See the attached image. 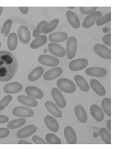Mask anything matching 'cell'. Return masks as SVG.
I'll list each match as a JSON object with an SVG mask.
<instances>
[{
  "label": "cell",
  "mask_w": 115,
  "mask_h": 150,
  "mask_svg": "<svg viewBox=\"0 0 115 150\" xmlns=\"http://www.w3.org/2000/svg\"><path fill=\"white\" fill-rule=\"evenodd\" d=\"M101 16L102 14L99 11H95L90 13L84 18V22H82V27L84 28H90L91 27H93L94 24L96 22L99 18H101Z\"/></svg>",
  "instance_id": "obj_5"
},
{
  "label": "cell",
  "mask_w": 115,
  "mask_h": 150,
  "mask_svg": "<svg viewBox=\"0 0 115 150\" xmlns=\"http://www.w3.org/2000/svg\"><path fill=\"white\" fill-rule=\"evenodd\" d=\"M18 102L22 103L25 106L29 107H36L37 106V102L35 100V98L30 97V96H18Z\"/></svg>",
  "instance_id": "obj_25"
},
{
  "label": "cell",
  "mask_w": 115,
  "mask_h": 150,
  "mask_svg": "<svg viewBox=\"0 0 115 150\" xmlns=\"http://www.w3.org/2000/svg\"><path fill=\"white\" fill-rule=\"evenodd\" d=\"M12 25H13V21H12L11 19L7 20V21L4 22V24L3 27H2L1 34H4V36H8L9 34V31H10V30H11Z\"/></svg>",
  "instance_id": "obj_36"
},
{
  "label": "cell",
  "mask_w": 115,
  "mask_h": 150,
  "mask_svg": "<svg viewBox=\"0 0 115 150\" xmlns=\"http://www.w3.org/2000/svg\"><path fill=\"white\" fill-rule=\"evenodd\" d=\"M25 123H26V119H25L24 117H20L19 119L14 120H12V121L8 122L7 128L11 129H14L21 127V126H22Z\"/></svg>",
  "instance_id": "obj_30"
},
{
  "label": "cell",
  "mask_w": 115,
  "mask_h": 150,
  "mask_svg": "<svg viewBox=\"0 0 115 150\" xmlns=\"http://www.w3.org/2000/svg\"><path fill=\"white\" fill-rule=\"evenodd\" d=\"M18 46V35L15 33H10L8 37V48L10 50H15Z\"/></svg>",
  "instance_id": "obj_29"
},
{
  "label": "cell",
  "mask_w": 115,
  "mask_h": 150,
  "mask_svg": "<svg viewBox=\"0 0 115 150\" xmlns=\"http://www.w3.org/2000/svg\"><path fill=\"white\" fill-rule=\"evenodd\" d=\"M22 90V85L18 82L9 83L4 88V92L7 94H16Z\"/></svg>",
  "instance_id": "obj_12"
},
{
  "label": "cell",
  "mask_w": 115,
  "mask_h": 150,
  "mask_svg": "<svg viewBox=\"0 0 115 150\" xmlns=\"http://www.w3.org/2000/svg\"><path fill=\"white\" fill-rule=\"evenodd\" d=\"M18 63L14 55L7 51L0 52V81L10 80L17 72Z\"/></svg>",
  "instance_id": "obj_1"
},
{
  "label": "cell",
  "mask_w": 115,
  "mask_h": 150,
  "mask_svg": "<svg viewBox=\"0 0 115 150\" xmlns=\"http://www.w3.org/2000/svg\"><path fill=\"white\" fill-rule=\"evenodd\" d=\"M77 50V40L75 36H71L67 39L66 56L69 59H73L76 54Z\"/></svg>",
  "instance_id": "obj_3"
},
{
  "label": "cell",
  "mask_w": 115,
  "mask_h": 150,
  "mask_svg": "<svg viewBox=\"0 0 115 150\" xmlns=\"http://www.w3.org/2000/svg\"><path fill=\"white\" fill-rule=\"evenodd\" d=\"M66 18L67 21L71 24V26L75 29H78L80 27V22L77 15L72 11L69 10L66 12Z\"/></svg>",
  "instance_id": "obj_22"
},
{
  "label": "cell",
  "mask_w": 115,
  "mask_h": 150,
  "mask_svg": "<svg viewBox=\"0 0 115 150\" xmlns=\"http://www.w3.org/2000/svg\"><path fill=\"white\" fill-rule=\"evenodd\" d=\"M97 7H80V12L82 14H90L95 12Z\"/></svg>",
  "instance_id": "obj_39"
},
{
  "label": "cell",
  "mask_w": 115,
  "mask_h": 150,
  "mask_svg": "<svg viewBox=\"0 0 115 150\" xmlns=\"http://www.w3.org/2000/svg\"><path fill=\"white\" fill-rule=\"evenodd\" d=\"M99 134H100L103 141L106 144H111V134L110 131H109L107 129L101 128L99 130Z\"/></svg>",
  "instance_id": "obj_31"
},
{
  "label": "cell",
  "mask_w": 115,
  "mask_h": 150,
  "mask_svg": "<svg viewBox=\"0 0 115 150\" xmlns=\"http://www.w3.org/2000/svg\"><path fill=\"white\" fill-rule=\"evenodd\" d=\"M48 50L51 54L57 57H64L66 55V50L57 43H50L48 45Z\"/></svg>",
  "instance_id": "obj_10"
},
{
  "label": "cell",
  "mask_w": 115,
  "mask_h": 150,
  "mask_svg": "<svg viewBox=\"0 0 115 150\" xmlns=\"http://www.w3.org/2000/svg\"><path fill=\"white\" fill-rule=\"evenodd\" d=\"M38 62L46 65V66L49 67H56L59 64V59L57 58L54 57V56H51V55H46V54H42L38 57Z\"/></svg>",
  "instance_id": "obj_6"
},
{
  "label": "cell",
  "mask_w": 115,
  "mask_h": 150,
  "mask_svg": "<svg viewBox=\"0 0 115 150\" xmlns=\"http://www.w3.org/2000/svg\"><path fill=\"white\" fill-rule=\"evenodd\" d=\"M85 74L89 76H93V77H99V78H102L106 76L108 72L104 68H100V67H91L86 69L85 70Z\"/></svg>",
  "instance_id": "obj_13"
},
{
  "label": "cell",
  "mask_w": 115,
  "mask_h": 150,
  "mask_svg": "<svg viewBox=\"0 0 115 150\" xmlns=\"http://www.w3.org/2000/svg\"><path fill=\"white\" fill-rule=\"evenodd\" d=\"M3 7H0V16H1V14H2V13H3Z\"/></svg>",
  "instance_id": "obj_48"
},
{
  "label": "cell",
  "mask_w": 115,
  "mask_h": 150,
  "mask_svg": "<svg viewBox=\"0 0 115 150\" xmlns=\"http://www.w3.org/2000/svg\"><path fill=\"white\" fill-rule=\"evenodd\" d=\"M18 144H31V143L24 141V140H20V141H18Z\"/></svg>",
  "instance_id": "obj_46"
},
{
  "label": "cell",
  "mask_w": 115,
  "mask_h": 150,
  "mask_svg": "<svg viewBox=\"0 0 115 150\" xmlns=\"http://www.w3.org/2000/svg\"><path fill=\"white\" fill-rule=\"evenodd\" d=\"M0 47H1V41H0Z\"/></svg>",
  "instance_id": "obj_49"
},
{
  "label": "cell",
  "mask_w": 115,
  "mask_h": 150,
  "mask_svg": "<svg viewBox=\"0 0 115 150\" xmlns=\"http://www.w3.org/2000/svg\"><path fill=\"white\" fill-rule=\"evenodd\" d=\"M51 95H52L54 101H55L58 107L65 108L66 106V101L64 96L62 95V93H61V91L59 90V88H52Z\"/></svg>",
  "instance_id": "obj_7"
},
{
  "label": "cell",
  "mask_w": 115,
  "mask_h": 150,
  "mask_svg": "<svg viewBox=\"0 0 115 150\" xmlns=\"http://www.w3.org/2000/svg\"><path fill=\"white\" fill-rule=\"evenodd\" d=\"M68 39V34L66 32L63 31H58V32H54L49 35V40L51 43H60L62 41H65Z\"/></svg>",
  "instance_id": "obj_15"
},
{
  "label": "cell",
  "mask_w": 115,
  "mask_h": 150,
  "mask_svg": "<svg viewBox=\"0 0 115 150\" xmlns=\"http://www.w3.org/2000/svg\"><path fill=\"white\" fill-rule=\"evenodd\" d=\"M32 140L36 144H47L46 141H44L41 138L36 136V135H34V136L32 137Z\"/></svg>",
  "instance_id": "obj_42"
},
{
  "label": "cell",
  "mask_w": 115,
  "mask_h": 150,
  "mask_svg": "<svg viewBox=\"0 0 115 150\" xmlns=\"http://www.w3.org/2000/svg\"><path fill=\"white\" fill-rule=\"evenodd\" d=\"M46 140L50 144H61V140L54 134H47L46 136Z\"/></svg>",
  "instance_id": "obj_34"
},
{
  "label": "cell",
  "mask_w": 115,
  "mask_h": 150,
  "mask_svg": "<svg viewBox=\"0 0 115 150\" xmlns=\"http://www.w3.org/2000/svg\"><path fill=\"white\" fill-rule=\"evenodd\" d=\"M63 73V69L61 68H55V69H51V70L47 71L45 74H43V79L46 81H51V80L55 79L58 78L59 76H61Z\"/></svg>",
  "instance_id": "obj_19"
},
{
  "label": "cell",
  "mask_w": 115,
  "mask_h": 150,
  "mask_svg": "<svg viewBox=\"0 0 115 150\" xmlns=\"http://www.w3.org/2000/svg\"><path fill=\"white\" fill-rule=\"evenodd\" d=\"M37 128L34 125H29L24 128L21 129L18 133H17V138L18 139H25L27 137L31 136L36 131Z\"/></svg>",
  "instance_id": "obj_11"
},
{
  "label": "cell",
  "mask_w": 115,
  "mask_h": 150,
  "mask_svg": "<svg viewBox=\"0 0 115 150\" xmlns=\"http://www.w3.org/2000/svg\"><path fill=\"white\" fill-rule=\"evenodd\" d=\"M9 135V128H1L0 129V139H4Z\"/></svg>",
  "instance_id": "obj_41"
},
{
  "label": "cell",
  "mask_w": 115,
  "mask_h": 150,
  "mask_svg": "<svg viewBox=\"0 0 115 150\" xmlns=\"http://www.w3.org/2000/svg\"><path fill=\"white\" fill-rule=\"evenodd\" d=\"M94 52L99 55L100 57L104 59H111V50L110 49L108 48L106 45L101 44H96L94 45Z\"/></svg>",
  "instance_id": "obj_4"
},
{
  "label": "cell",
  "mask_w": 115,
  "mask_h": 150,
  "mask_svg": "<svg viewBox=\"0 0 115 150\" xmlns=\"http://www.w3.org/2000/svg\"><path fill=\"white\" fill-rule=\"evenodd\" d=\"M13 99V97L11 95H7L5 96L0 102V110H3L4 108H6L8 105H9L10 102L12 101Z\"/></svg>",
  "instance_id": "obj_38"
},
{
  "label": "cell",
  "mask_w": 115,
  "mask_h": 150,
  "mask_svg": "<svg viewBox=\"0 0 115 150\" xmlns=\"http://www.w3.org/2000/svg\"><path fill=\"white\" fill-rule=\"evenodd\" d=\"M58 88L66 93H74L76 91V87L74 82L67 79H61L56 83Z\"/></svg>",
  "instance_id": "obj_2"
},
{
  "label": "cell",
  "mask_w": 115,
  "mask_h": 150,
  "mask_svg": "<svg viewBox=\"0 0 115 150\" xmlns=\"http://www.w3.org/2000/svg\"><path fill=\"white\" fill-rule=\"evenodd\" d=\"M90 113L94 119L99 122H101L104 119V114L101 108L98 105L94 104L90 106Z\"/></svg>",
  "instance_id": "obj_20"
},
{
  "label": "cell",
  "mask_w": 115,
  "mask_h": 150,
  "mask_svg": "<svg viewBox=\"0 0 115 150\" xmlns=\"http://www.w3.org/2000/svg\"><path fill=\"white\" fill-rule=\"evenodd\" d=\"M45 125H46V127L52 132H57L59 130V124L57 120L54 118L51 115H46L44 118Z\"/></svg>",
  "instance_id": "obj_17"
},
{
  "label": "cell",
  "mask_w": 115,
  "mask_h": 150,
  "mask_svg": "<svg viewBox=\"0 0 115 150\" xmlns=\"http://www.w3.org/2000/svg\"><path fill=\"white\" fill-rule=\"evenodd\" d=\"M103 110L107 114V115L111 116V99L104 98L101 102Z\"/></svg>",
  "instance_id": "obj_33"
},
{
  "label": "cell",
  "mask_w": 115,
  "mask_h": 150,
  "mask_svg": "<svg viewBox=\"0 0 115 150\" xmlns=\"http://www.w3.org/2000/svg\"><path fill=\"white\" fill-rule=\"evenodd\" d=\"M45 106H46V110H48L51 115H53L55 117H56V118H61L62 117L61 111L59 109V107L56 104H54L53 102L47 101L45 102Z\"/></svg>",
  "instance_id": "obj_21"
},
{
  "label": "cell",
  "mask_w": 115,
  "mask_h": 150,
  "mask_svg": "<svg viewBox=\"0 0 115 150\" xmlns=\"http://www.w3.org/2000/svg\"><path fill=\"white\" fill-rule=\"evenodd\" d=\"M46 25H47V22L46 21H41L39 24H37L36 28L33 31V33H32L33 36L36 37V38L38 37L41 35V33H42V31H43V29H44Z\"/></svg>",
  "instance_id": "obj_35"
},
{
  "label": "cell",
  "mask_w": 115,
  "mask_h": 150,
  "mask_svg": "<svg viewBox=\"0 0 115 150\" xmlns=\"http://www.w3.org/2000/svg\"><path fill=\"white\" fill-rule=\"evenodd\" d=\"M75 81L76 82V84L78 85V87L80 88L83 92H89V86L88 83L86 82V80L84 79L82 76L77 74L75 76Z\"/></svg>",
  "instance_id": "obj_27"
},
{
  "label": "cell",
  "mask_w": 115,
  "mask_h": 150,
  "mask_svg": "<svg viewBox=\"0 0 115 150\" xmlns=\"http://www.w3.org/2000/svg\"><path fill=\"white\" fill-rule=\"evenodd\" d=\"M19 10L22 14L26 15L28 13V8L27 7H19Z\"/></svg>",
  "instance_id": "obj_44"
},
{
  "label": "cell",
  "mask_w": 115,
  "mask_h": 150,
  "mask_svg": "<svg viewBox=\"0 0 115 150\" xmlns=\"http://www.w3.org/2000/svg\"><path fill=\"white\" fill-rule=\"evenodd\" d=\"M44 69L42 67H36L28 75V80L30 82H35L37 79H39L41 76H43Z\"/></svg>",
  "instance_id": "obj_26"
},
{
  "label": "cell",
  "mask_w": 115,
  "mask_h": 150,
  "mask_svg": "<svg viewBox=\"0 0 115 150\" xmlns=\"http://www.w3.org/2000/svg\"><path fill=\"white\" fill-rule=\"evenodd\" d=\"M107 128L109 131H111V120H109L107 122Z\"/></svg>",
  "instance_id": "obj_45"
},
{
  "label": "cell",
  "mask_w": 115,
  "mask_h": 150,
  "mask_svg": "<svg viewBox=\"0 0 115 150\" xmlns=\"http://www.w3.org/2000/svg\"><path fill=\"white\" fill-rule=\"evenodd\" d=\"M47 41V37L46 35H39L38 37H36L35 40H33L32 42L30 45V47L31 49H38L41 46H42L43 45H45Z\"/></svg>",
  "instance_id": "obj_28"
},
{
  "label": "cell",
  "mask_w": 115,
  "mask_h": 150,
  "mask_svg": "<svg viewBox=\"0 0 115 150\" xmlns=\"http://www.w3.org/2000/svg\"><path fill=\"white\" fill-rule=\"evenodd\" d=\"M90 87L94 90V92L96 93V94H98L99 96H104L106 94V90H105V88H104V86L98 80H91L90 81Z\"/></svg>",
  "instance_id": "obj_23"
},
{
  "label": "cell",
  "mask_w": 115,
  "mask_h": 150,
  "mask_svg": "<svg viewBox=\"0 0 115 150\" xmlns=\"http://www.w3.org/2000/svg\"><path fill=\"white\" fill-rule=\"evenodd\" d=\"M103 42L106 45H108L109 47H110L111 46V34L110 33H109V34H106L105 35H104V37H103Z\"/></svg>",
  "instance_id": "obj_40"
},
{
  "label": "cell",
  "mask_w": 115,
  "mask_h": 150,
  "mask_svg": "<svg viewBox=\"0 0 115 150\" xmlns=\"http://www.w3.org/2000/svg\"><path fill=\"white\" fill-rule=\"evenodd\" d=\"M60 22V20L59 19H54L51 22L47 23V25L45 27V28L42 31V33L43 34H48L50 32L53 31L54 29H56V27H57V25Z\"/></svg>",
  "instance_id": "obj_32"
},
{
  "label": "cell",
  "mask_w": 115,
  "mask_h": 150,
  "mask_svg": "<svg viewBox=\"0 0 115 150\" xmlns=\"http://www.w3.org/2000/svg\"><path fill=\"white\" fill-rule=\"evenodd\" d=\"M99 133H94V137H95V138H96V137H98L99 136Z\"/></svg>",
  "instance_id": "obj_47"
},
{
  "label": "cell",
  "mask_w": 115,
  "mask_h": 150,
  "mask_svg": "<svg viewBox=\"0 0 115 150\" xmlns=\"http://www.w3.org/2000/svg\"><path fill=\"white\" fill-rule=\"evenodd\" d=\"M18 37L20 41L23 44H27L30 39H31V35H30V31L26 26H21L18 28Z\"/></svg>",
  "instance_id": "obj_14"
},
{
  "label": "cell",
  "mask_w": 115,
  "mask_h": 150,
  "mask_svg": "<svg viewBox=\"0 0 115 150\" xmlns=\"http://www.w3.org/2000/svg\"><path fill=\"white\" fill-rule=\"evenodd\" d=\"M75 113L77 119L79 120V121H80L81 123H86L88 120V115L86 111L84 109L83 106H81L80 105H77L75 107Z\"/></svg>",
  "instance_id": "obj_24"
},
{
  "label": "cell",
  "mask_w": 115,
  "mask_h": 150,
  "mask_svg": "<svg viewBox=\"0 0 115 150\" xmlns=\"http://www.w3.org/2000/svg\"><path fill=\"white\" fill-rule=\"evenodd\" d=\"M13 114L18 117H31L34 115V111L27 106H17L13 110Z\"/></svg>",
  "instance_id": "obj_8"
},
{
  "label": "cell",
  "mask_w": 115,
  "mask_h": 150,
  "mask_svg": "<svg viewBox=\"0 0 115 150\" xmlns=\"http://www.w3.org/2000/svg\"><path fill=\"white\" fill-rule=\"evenodd\" d=\"M88 65V60L86 59H78L70 62L69 69L71 71L82 70Z\"/></svg>",
  "instance_id": "obj_9"
},
{
  "label": "cell",
  "mask_w": 115,
  "mask_h": 150,
  "mask_svg": "<svg viewBox=\"0 0 115 150\" xmlns=\"http://www.w3.org/2000/svg\"><path fill=\"white\" fill-rule=\"evenodd\" d=\"M64 134L66 139V141L70 144H75L77 143V136L74 129L71 126H66L64 129Z\"/></svg>",
  "instance_id": "obj_16"
},
{
  "label": "cell",
  "mask_w": 115,
  "mask_h": 150,
  "mask_svg": "<svg viewBox=\"0 0 115 150\" xmlns=\"http://www.w3.org/2000/svg\"><path fill=\"white\" fill-rule=\"evenodd\" d=\"M25 92L27 93V96H30V97L36 98V99H41L44 94L43 92L41 90L40 88L34 87V86H28L25 89Z\"/></svg>",
  "instance_id": "obj_18"
},
{
  "label": "cell",
  "mask_w": 115,
  "mask_h": 150,
  "mask_svg": "<svg viewBox=\"0 0 115 150\" xmlns=\"http://www.w3.org/2000/svg\"><path fill=\"white\" fill-rule=\"evenodd\" d=\"M9 121V117L6 115H0V124H4Z\"/></svg>",
  "instance_id": "obj_43"
},
{
  "label": "cell",
  "mask_w": 115,
  "mask_h": 150,
  "mask_svg": "<svg viewBox=\"0 0 115 150\" xmlns=\"http://www.w3.org/2000/svg\"><path fill=\"white\" fill-rule=\"evenodd\" d=\"M111 22V13H108L107 14H105L104 16H101V18H99L98 19L97 21H96V24H97V26L99 27H100L102 25H104V24H105V23H108V22Z\"/></svg>",
  "instance_id": "obj_37"
}]
</instances>
